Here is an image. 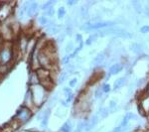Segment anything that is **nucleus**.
I'll return each instance as SVG.
<instances>
[{
	"label": "nucleus",
	"mask_w": 149,
	"mask_h": 132,
	"mask_svg": "<svg viewBox=\"0 0 149 132\" xmlns=\"http://www.w3.org/2000/svg\"><path fill=\"white\" fill-rule=\"evenodd\" d=\"M134 117H135V116H134L133 113H131V112L126 113L125 116H124V118H123V121L121 122V124H120L118 127H116V128L114 129V132H122V131H124L125 129H127L128 122H129L132 118H134Z\"/></svg>",
	"instance_id": "1"
},
{
	"label": "nucleus",
	"mask_w": 149,
	"mask_h": 132,
	"mask_svg": "<svg viewBox=\"0 0 149 132\" xmlns=\"http://www.w3.org/2000/svg\"><path fill=\"white\" fill-rule=\"evenodd\" d=\"M114 23L112 21H104V22H98V23H94L92 25H90L86 29H100V28H104V27H108V26H113Z\"/></svg>",
	"instance_id": "2"
},
{
	"label": "nucleus",
	"mask_w": 149,
	"mask_h": 132,
	"mask_svg": "<svg viewBox=\"0 0 149 132\" xmlns=\"http://www.w3.org/2000/svg\"><path fill=\"white\" fill-rule=\"evenodd\" d=\"M121 70H122V65L121 64H114L110 69V75H116L119 72H121Z\"/></svg>",
	"instance_id": "3"
},
{
	"label": "nucleus",
	"mask_w": 149,
	"mask_h": 132,
	"mask_svg": "<svg viewBox=\"0 0 149 132\" xmlns=\"http://www.w3.org/2000/svg\"><path fill=\"white\" fill-rule=\"evenodd\" d=\"M98 116L96 115H94L92 119H90V123L86 125V131H90V130H92L96 125V123H98Z\"/></svg>",
	"instance_id": "4"
},
{
	"label": "nucleus",
	"mask_w": 149,
	"mask_h": 132,
	"mask_svg": "<svg viewBox=\"0 0 149 132\" xmlns=\"http://www.w3.org/2000/svg\"><path fill=\"white\" fill-rule=\"evenodd\" d=\"M104 60V53H100V54L94 59L92 64H94V66H98V65L102 64Z\"/></svg>",
	"instance_id": "5"
},
{
	"label": "nucleus",
	"mask_w": 149,
	"mask_h": 132,
	"mask_svg": "<svg viewBox=\"0 0 149 132\" xmlns=\"http://www.w3.org/2000/svg\"><path fill=\"white\" fill-rule=\"evenodd\" d=\"M125 78H120V79H118V80H116L115 82H114V85H113V88L114 89H118V88H120L121 87H123L124 86V84H125Z\"/></svg>",
	"instance_id": "6"
},
{
	"label": "nucleus",
	"mask_w": 149,
	"mask_h": 132,
	"mask_svg": "<svg viewBox=\"0 0 149 132\" xmlns=\"http://www.w3.org/2000/svg\"><path fill=\"white\" fill-rule=\"evenodd\" d=\"M131 50H132L134 53H136V54H139V53H141V51H142L141 46L139 44H136V43L131 45Z\"/></svg>",
	"instance_id": "7"
},
{
	"label": "nucleus",
	"mask_w": 149,
	"mask_h": 132,
	"mask_svg": "<svg viewBox=\"0 0 149 132\" xmlns=\"http://www.w3.org/2000/svg\"><path fill=\"white\" fill-rule=\"evenodd\" d=\"M132 4H133V6H134V8H135V10H136V12H138V13H140L141 12V3L140 2H138V1H132Z\"/></svg>",
	"instance_id": "8"
},
{
	"label": "nucleus",
	"mask_w": 149,
	"mask_h": 132,
	"mask_svg": "<svg viewBox=\"0 0 149 132\" xmlns=\"http://www.w3.org/2000/svg\"><path fill=\"white\" fill-rule=\"evenodd\" d=\"M70 130H71V124L69 122H66L62 126V128H61V131L62 132H70Z\"/></svg>",
	"instance_id": "9"
},
{
	"label": "nucleus",
	"mask_w": 149,
	"mask_h": 132,
	"mask_svg": "<svg viewBox=\"0 0 149 132\" xmlns=\"http://www.w3.org/2000/svg\"><path fill=\"white\" fill-rule=\"evenodd\" d=\"M37 4L36 3H32L31 4V6H30V9H29V14H33V13H35L36 12V10H37Z\"/></svg>",
	"instance_id": "10"
},
{
	"label": "nucleus",
	"mask_w": 149,
	"mask_h": 132,
	"mask_svg": "<svg viewBox=\"0 0 149 132\" xmlns=\"http://www.w3.org/2000/svg\"><path fill=\"white\" fill-rule=\"evenodd\" d=\"M65 14H66L65 8H64V7H61V8L58 10V17H59V18H62V17L65 16Z\"/></svg>",
	"instance_id": "11"
},
{
	"label": "nucleus",
	"mask_w": 149,
	"mask_h": 132,
	"mask_svg": "<svg viewBox=\"0 0 149 132\" xmlns=\"http://www.w3.org/2000/svg\"><path fill=\"white\" fill-rule=\"evenodd\" d=\"M108 114V108H102L100 109V115H102V118H104L106 117Z\"/></svg>",
	"instance_id": "12"
},
{
	"label": "nucleus",
	"mask_w": 149,
	"mask_h": 132,
	"mask_svg": "<svg viewBox=\"0 0 149 132\" xmlns=\"http://www.w3.org/2000/svg\"><path fill=\"white\" fill-rule=\"evenodd\" d=\"M54 3H55V1H49V2L45 3V4L42 6V9H43V10H45V9H49V8H50L49 6L52 5V4H54Z\"/></svg>",
	"instance_id": "13"
},
{
	"label": "nucleus",
	"mask_w": 149,
	"mask_h": 132,
	"mask_svg": "<svg viewBox=\"0 0 149 132\" xmlns=\"http://www.w3.org/2000/svg\"><path fill=\"white\" fill-rule=\"evenodd\" d=\"M102 91H104V92H108V91L110 90V86L106 84V85H104V86L102 88Z\"/></svg>",
	"instance_id": "14"
},
{
	"label": "nucleus",
	"mask_w": 149,
	"mask_h": 132,
	"mask_svg": "<svg viewBox=\"0 0 149 132\" xmlns=\"http://www.w3.org/2000/svg\"><path fill=\"white\" fill-rule=\"evenodd\" d=\"M141 33H149V26H143L140 28Z\"/></svg>",
	"instance_id": "15"
},
{
	"label": "nucleus",
	"mask_w": 149,
	"mask_h": 132,
	"mask_svg": "<svg viewBox=\"0 0 149 132\" xmlns=\"http://www.w3.org/2000/svg\"><path fill=\"white\" fill-rule=\"evenodd\" d=\"M94 39H96V36H90L88 39V41L86 42V45H90L92 43V41H94Z\"/></svg>",
	"instance_id": "16"
},
{
	"label": "nucleus",
	"mask_w": 149,
	"mask_h": 132,
	"mask_svg": "<svg viewBox=\"0 0 149 132\" xmlns=\"http://www.w3.org/2000/svg\"><path fill=\"white\" fill-rule=\"evenodd\" d=\"M39 21H40V23H41L42 25H45V24L48 22V21H47V19H46V17H43V16L39 18Z\"/></svg>",
	"instance_id": "17"
},
{
	"label": "nucleus",
	"mask_w": 149,
	"mask_h": 132,
	"mask_svg": "<svg viewBox=\"0 0 149 132\" xmlns=\"http://www.w3.org/2000/svg\"><path fill=\"white\" fill-rule=\"evenodd\" d=\"M66 77H67V74L66 73H63L62 75H61V77H60V83H63L64 81H65V79H66Z\"/></svg>",
	"instance_id": "18"
},
{
	"label": "nucleus",
	"mask_w": 149,
	"mask_h": 132,
	"mask_svg": "<svg viewBox=\"0 0 149 132\" xmlns=\"http://www.w3.org/2000/svg\"><path fill=\"white\" fill-rule=\"evenodd\" d=\"M102 88H98V89L96 91V97H100V96L102 95Z\"/></svg>",
	"instance_id": "19"
},
{
	"label": "nucleus",
	"mask_w": 149,
	"mask_h": 132,
	"mask_svg": "<svg viewBox=\"0 0 149 132\" xmlns=\"http://www.w3.org/2000/svg\"><path fill=\"white\" fill-rule=\"evenodd\" d=\"M76 84V79H74V80H72V81L70 82V87H72V88H73Z\"/></svg>",
	"instance_id": "20"
},
{
	"label": "nucleus",
	"mask_w": 149,
	"mask_h": 132,
	"mask_svg": "<svg viewBox=\"0 0 149 132\" xmlns=\"http://www.w3.org/2000/svg\"><path fill=\"white\" fill-rule=\"evenodd\" d=\"M72 49H73V44H72V43H70V44H68V46H67L66 51H67V52H69V51H71Z\"/></svg>",
	"instance_id": "21"
},
{
	"label": "nucleus",
	"mask_w": 149,
	"mask_h": 132,
	"mask_svg": "<svg viewBox=\"0 0 149 132\" xmlns=\"http://www.w3.org/2000/svg\"><path fill=\"white\" fill-rule=\"evenodd\" d=\"M72 99H73V94H72V93H70V94H69V96H68V98H67V101H68V102H70Z\"/></svg>",
	"instance_id": "22"
},
{
	"label": "nucleus",
	"mask_w": 149,
	"mask_h": 132,
	"mask_svg": "<svg viewBox=\"0 0 149 132\" xmlns=\"http://www.w3.org/2000/svg\"><path fill=\"white\" fill-rule=\"evenodd\" d=\"M76 41L78 42H82V36L80 35H76Z\"/></svg>",
	"instance_id": "23"
},
{
	"label": "nucleus",
	"mask_w": 149,
	"mask_h": 132,
	"mask_svg": "<svg viewBox=\"0 0 149 132\" xmlns=\"http://www.w3.org/2000/svg\"><path fill=\"white\" fill-rule=\"evenodd\" d=\"M114 106H115V101H113V100H112V101H110V107H114Z\"/></svg>",
	"instance_id": "24"
},
{
	"label": "nucleus",
	"mask_w": 149,
	"mask_h": 132,
	"mask_svg": "<svg viewBox=\"0 0 149 132\" xmlns=\"http://www.w3.org/2000/svg\"><path fill=\"white\" fill-rule=\"evenodd\" d=\"M146 13H147V15H148V17H149V8L146 9Z\"/></svg>",
	"instance_id": "25"
}]
</instances>
